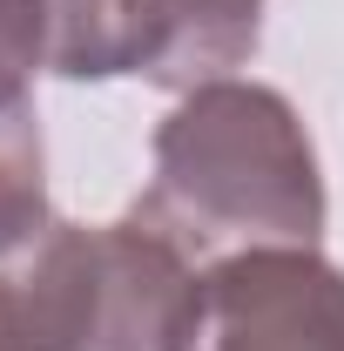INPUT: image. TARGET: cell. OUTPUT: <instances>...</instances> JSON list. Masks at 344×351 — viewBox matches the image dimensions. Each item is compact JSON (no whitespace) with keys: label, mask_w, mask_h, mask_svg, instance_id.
Instances as JSON below:
<instances>
[{"label":"cell","mask_w":344,"mask_h":351,"mask_svg":"<svg viewBox=\"0 0 344 351\" xmlns=\"http://www.w3.org/2000/svg\"><path fill=\"white\" fill-rule=\"evenodd\" d=\"M61 277L75 351H182L196 324L203 270L156 237L149 223H68L61 217Z\"/></svg>","instance_id":"7a4b0ae2"},{"label":"cell","mask_w":344,"mask_h":351,"mask_svg":"<svg viewBox=\"0 0 344 351\" xmlns=\"http://www.w3.org/2000/svg\"><path fill=\"white\" fill-rule=\"evenodd\" d=\"M0 351H68V317H61L47 230L34 243H21L14 257H0Z\"/></svg>","instance_id":"277c9868"},{"label":"cell","mask_w":344,"mask_h":351,"mask_svg":"<svg viewBox=\"0 0 344 351\" xmlns=\"http://www.w3.org/2000/svg\"><path fill=\"white\" fill-rule=\"evenodd\" d=\"M34 75H41L34 0H0V115L34 101Z\"/></svg>","instance_id":"8992f818"},{"label":"cell","mask_w":344,"mask_h":351,"mask_svg":"<svg viewBox=\"0 0 344 351\" xmlns=\"http://www.w3.org/2000/svg\"><path fill=\"white\" fill-rule=\"evenodd\" d=\"M182 351H344V270L317 250L210 263Z\"/></svg>","instance_id":"3957f363"},{"label":"cell","mask_w":344,"mask_h":351,"mask_svg":"<svg viewBox=\"0 0 344 351\" xmlns=\"http://www.w3.org/2000/svg\"><path fill=\"white\" fill-rule=\"evenodd\" d=\"M196 270L243 250H317L324 176L304 115L263 82H203L156 129V176L129 210Z\"/></svg>","instance_id":"6da1fadb"},{"label":"cell","mask_w":344,"mask_h":351,"mask_svg":"<svg viewBox=\"0 0 344 351\" xmlns=\"http://www.w3.org/2000/svg\"><path fill=\"white\" fill-rule=\"evenodd\" d=\"M47 156H41V122L34 101L0 115V257L34 243L47 230Z\"/></svg>","instance_id":"5b68a950"},{"label":"cell","mask_w":344,"mask_h":351,"mask_svg":"<svg viewBox=\"0 0 344 351\" xmlns=\"http://www.w3.org/2000/svg\"><path fill=\"white\" fill-rule=\"evenodd\" d=\"M189 14H196V27L210 34L216 61L223 68H243L263 41V0H182Z\"/></svg>","instance_id":"52a82bcc"}]
</instances>
